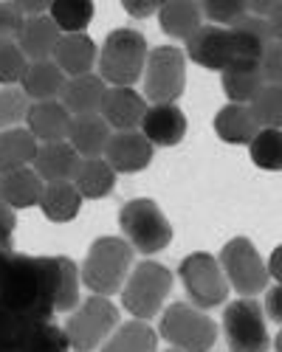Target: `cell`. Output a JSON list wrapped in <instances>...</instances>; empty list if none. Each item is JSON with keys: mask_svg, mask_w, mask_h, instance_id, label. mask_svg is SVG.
Returning a JSON list of instances; mask_svg holds the SVG:
<instances>
[{"mask_svg": "<svg viewBox=\"0 0 282 352\" xmlns=\"http://www.w3.org/2000/svg\"><path fill=\"white\" fill-rule=\"evenodd\" d=\"M28 133L37 141L54 144V141H65L71 133V113L63 102H34L28 107Z\"/></svg>", "mask_w": 282, "mask_h": 352, "instance_id": "15", "label": "cell"}, {"mask_svg": "<svg viewBox=\"0 0 282 352\" xmlns=\"http://www.w3.org/2000/svg\"><path fill=\"white\" fill-rule=\"evenodd\" d=\"M186 85V63L184 54L173 45L153 48L147 56V74H144V94L155 104H175Z\"/></svg>", "mask_w": 282, "mask_h": 352, "instance_id": "11", "label": "cell"}, {"mask_svg": "<svg viewBox=\"0 0 282 352\" xmlns=\"http://www.w3.org/2000/svg\"><path fill=\"white\" fill-rule=\"evenodd\" d=\"M105 161L113 166V172H124V175L141 172L153 161V144L147 141L144 133H135V130L116 133V135H110Z\"/></svg>", "mask_w": 282, "mask_h": 352, "instance_id": "13", "label": "cell"}, {"mask_svg": "<svg viewBox=\"0 0 282 352\" xmlns=\"http://www.w3.org/2000/svg\"><path fill=\"white\" fill-rule=\"evenodd\" d=\"M71 184L79 189L82 197L99 200V197H107L113 192V186H116V172L102 158H82Z\"/></svg>", "mask_w": 282, "mask_h": 352, "instance_id": "28", "label": "cell"}, {"mask_svg": "<svg viewBox=\"0 0 282 352\" xmlns=\"http://www.w3.org/2000/svg\"><path fill=\"white\" fill-rule=\"evenodd\" d=\"M189 60L204 65L209 71H226L235 65V48H232V32L223 25H201L186 40Z\"/></svg>", "mask_w": 282, "mask_h": 352, "instance_id": "12", "label": "cell"}, {"mask_svg": "<svg viewBox=\"0 0 282 352\" xmlns=\"http://www.w3.org/2000/svg\"><path fill=\"white\" fill-rule=\"evenodd\" d=\"M43 192H45L43 178L34 169H28V166L0 175V197H3L12 209L34 206V203L43 200Z\"/></svg>", "mask_w": 282, "mask_h": 352, "instance_id": "23", "label": "cell"}, {"mask_svg": "<svg viewBox=\"0 0 282 352\" xmlns=\"http://www.w3.org/2000/svg\"><path fill=\"white\" fill-rule=\"evenodd\" d=\"M25 25V17L17 12L14 3H0V43H17L20 32Z\"/></svg>", "mask_w": 282, "mask_h": 352, "instance_id": "41", "label": "cell"}, {"mask_svg": "<svg viewBox=\"0 0 282 352\" xmlns=\"http://www.w3.org/2000/svg\"><path fill=\"white\" fill-rule=\"evenodd\" d=\"M274 346H276V352H282V330H279V336H276V344H274Z\"/></svg>", "mask_w": 282, "mask_h": 352, "instance_id": "50", "label": "cell"}, {"mask_svg": "<svg viewBox=\"0 0 282 352\" xmlns=\"http://www.w3.org/2000/svg\"><path fill=\"white\" fill-rule=\"evenodd\" d=\"M12 254H14V251H9V248L0 245V276H3V271H6V262L12 259Z\"/></svg>", "mask_w": 282, "mask_h": 352, "instance_id": "49", "label": "cell"}, {"mask_svg": "<svg viewBox=\"0 0 282 352\" xmlns=\"http://www.w3.org/2000/svg\"><path fill=\"white\" fill-rule=\"evenodd\" d=\"M119 226L127 243L141 254H158L173 240V226L158 209V203L147 197L124 203L119 212Z\"/></svg>", "mask_w": 282, "mask_h": 352, "instance_id": "4", "label": "cell"}, {"mask_svg": "<svg viewBox=\"0 0 282 352\" xmlns=\"http://www.w3.org/2000/svg\"><path fill=\"white\" fill-rule=\"evenodd\" d=\"M68 349H71L68 333L51 324V321H40V324L32 327L20 352H68Z\"/></svg>", "mask_w": 282, "mask_h": 352, "instance_id": "37", "label": "cell"}, {"mask_svg": "<svg viewBox=\"0 0 282 352\" xmlns=\"http://www.w3.org/2000/svg\"><path fill=\"white\" fill-rule=\"evenodd\" d=\"M17 12L28 20V17H43L45 12H51V3H45V0H17Z\"/></svg>", "mask_w": 282, "mask_h": 352, "instance_id": "45", "label": "cell"}, {"mask_svg": "<svg viewBox=\"0 0 282 352\" xmlns=\"http://www.w3.org/2000/svg\"><path fill=\"white\" fill-rule=\"evenodd\" d=\"M217 262H220L226 279H229V285L240 293L243 299L257 296L260 290H265V285L271 279L268 265L260 259L254 243L246 240V237H235V240L226 243Z\"/></svg>", "mask_w": 282, "mask_h": 352, "instance_id": "7", "label": "cell"}, {"mask_svg": "<svg viewBox=\"0 0 282 352\" xmlns=\"http://www.w3.org/2000/svg\"><path fill=\"white\" fill-rule=\"evenodd\" d=\"M79 166V155L71 144L65 141H54V144H43L34 158V172L48 184H63V181H74V172Z\"/></svg>", "mask_w": 282, "mask_h": 352, "instance_id": "20", "label": "cell"}, {"mask_svg": "<svg viewBox=\"0 0 282 352\" xmlns=\"http://www.w3.org/2000/svg\"><path fill=\"white\" fill-rule=\"evenodd\" d=\"M147 102L144 96H138L130 87H113L107 91V99H105V107H102V119L116 127L119 133H127V130H135L147 116Z\"/></svg>", "mask_w": 282, "mask_h": 352, "instance_id": "16", "label": "cell"}, {"mask_svg": "<svg viewBox=\"0 0 282 352\" xmlns=\"http://www.w3.org/2000/svg\"><path fill=\"white\" fill-rule=\"evenodd\" d=\"M268 274L282 285V245L274 248V254H271V259H268Z\"/></svg>", "mask_w": 282, "mask_h": 352, "instance_id": "48", "label": "cell"}, {"mask_svg": "<svg viewBox=\"0 0 282 352\" xmlns=\"http://www.w3.org/2000/svg\"><path fill=\"white\" fill-rule=\"evenodd\" d=\"M141 127L153 146H175L186 135V116L175 104H153Z\"/></svg>", "mask_w": 282, "mask_h": 352, "instance_id": "17", "label": "cell"}, {"mask_svg": "<svg viewBox=\"0 0 282 352\" xmlns=\"http://www.w3.org/2000/svg\"><path fill=\"white\" fill-rule=\"evenodd\" d=\"M110 124L102 119V116H76L71 122V133L68 141L76 150V155L82 158H99L107 144H110Z\"/></svg>", "mask_w": 282, "mask_h": 352, "instance_id": "24", "label": "cell"}, {"mask_svg": "<svg viewBox=\"0 0 282 352\" xmlns=\"http://www.w3.org/2000/svg\"><path fill=\"white\" fill-rule=\"evenodd\" d=\"M45 268L54 293V310L68 313L79 302V271L68 256H45Z\"/></svg>", "mask_w": 282, "mask_h": 352, "instance_id": "22", "label": "cell"}, {"mask_svg": "<svg viewBox=\"0 0 282 352\" xmlns=\"http://www.w3.org/2000/svg\"><path fill=\"white\" fill-rule=\"evenodd\" d=\"M147 40L135 28L110 32L99 54V76L116 87H130L147 68Z\"/></svg>", "mask_w": 282, "mask_h": 352, "instance_id": "3", "label": "cell"}, {"mask_svg": "<svg viewBox=\"0 0 282 352\" xmlns=\"http://www.w3.org/2000/svg\"><path fill=\"white\" fill-rule=\"evenodd\" d=\"M28 65H32V63L25 60V54L20 51V45L14 40L12 43H0V82H3V85L23 82Z\"/></svg>", "mask_w": 282, "mask_h": 352, "instance_id": "39", "label": "cell"}, {"mask_svg": "<svg viewBox=\"0 0 282 352\" xmlns=\"http://www.w3.org/2000/svg\"><path fill=\"white\" fill-rule=\"evenodd\" d=\"M232 48H235V65H260L265 48L274 43L268 20L246 14L232 28Z\"/></svg>", "mask_w": 282, "mask_h": 352, "instance_id": "14", "label": "cell"}, {"mask_svg": "<svg viewBox=\"0 0 282 352\" xmlns=\"http://www.w3.org/2000/svg\"><path fill=\"white\" fill-rule=\"evenodd\" d=\"M201 12L212 23H226L232 28L248 14V3H243V0H209V3H201Z\"/></svg>", "mask_w": 282, "mask_h": 352, "instance_id": "40", "label": "cell"}, {"mask_svg": "<svg viewBox=\"0 0 282 352\" xmlns=\"http://www.w3.org/2000/svg\"><path fill=\"white\" fill-rule=\"evenodd\" d=\"M158 336L147 321H127L116 333L110 336V341L102 346V352H155Z\"/></svg>", "mask_w": 282, "mask_h": 352, "instance_id": "32", "label": "cell"}, {"mask_svg": "<svg viewBox=\"0 0 282 352\" xmlns=\"http://www.w3.org/2000/svg\"><path fill=\"white\" fill-rule=\"evenodd\" d=\"M48 17L65 34H82L94 17V3L88 0H54Z\"/></svg>", "mask_w": 282, "mask_h": 352, "instance_id": "33", "label": "cell"}, {"mask_svg": "<svg viewBox=\"0 0 282 352\" xmlns=\"http://www.w3.org/2000/svg\"><path fill=\"white\" fill-rule=\"evenodd\" d=\"M254 166L265 172H282V130H260L248 144Z\"/></svg>", "mask_w": 282, "mask_h": 352, "instance_id": "35", "label": "cell"}, {"mask_svg": "<svg viewBox=\"0 0 282 352\" xmlns=\"http://www.w3.org/2000/svg\"><path fill=\"white\" fill-rule=\"evenodd\" d=\"M265 313H268L271 321L282 324V285H276L274 290H268V296H265Z\"/></svg>", "mask_w": 282, "mask_h": 352, "instance_id": "44", "label": "cell"}, {"mask_svg": "<svg viewBox=\"0 0 282 352\" xmlns=\"http://www.w3.org/2000/svg\"><path fill=\"white\" fill-rule=\"evenodd\" d=\"M248 107L254 113V119H257L260 130H282V87L279 85H265Z\"/></svg>", "mask_w": 282, "mask_h": 352, "instance_id": "36", "label": "cell"}, {"mask_svg": "<svg viewBox=\"0 0 282 352\" xmlns=\"http://www.w3.org/2000/svg\"><path fill=\"white\" fill-rule=\"evenodd\" d=\"M105 99H107V85L102 76L94 74L71 79L63 91V104L68 107V113H74V119L76 116H99Z\"/></svg>", "mask_w": 282, "mask_h": 352, "instance_id": "18", "label": "cell"}, {"mask_svg": "<svg viewBox=\"0 0 282 352\" xmlns=\"http://www.w3.org/2000/svg\"><path fill=\"white\" fill-rule=\"evenodd\" d=\"M265 87L260 65H232L223 71V91L232 104H251L254 96Z\"/></svg>", "mask_w": 282, "mask_h": 352, "instance_id": "31", "label": "cell"}, {"mask_svg": "<svg viewBox=\"0 0 282 352\" xmlns=\"http://www.w3.org/2000/svg\"><path fill=\"white\" fill-rule=\"evenodd\" d=\"M23 94L34 102H56V96H63L65 91V74L60 71L56 63H32L23 76Z\"/></svg>", "mask_w": 282, "mask_h": 352, "instance_id": "25", "label": "cell"}, {"mask_svg": "<svg viewBox=\"0 0 282 352\" xmlns=\"http://www.w3.org/2000/svg\"><path fill=\"white\" fill-rule=\"evenodd\" d=\"M133 245L122 237H99L82 262V282L96 296H110L124 287L127 271L133 265Z\"/></svg>", "mask_w": 282, "mask_h": 352, "instance_id": "2", "label": "cell"}, {"mask_svg": "<svg viewBox=\"0 0 282 352\" xmlns=\"http://www.w3.org/2000/svg\"><path fill=\"white\" fill-rule=\"evenodd\" d=\"M161 336L181 352H209L217 341V327L197 307L175 302L161 316Z\"/></svg>", "mask_w": 282, "mask_h": 352, "instance_id": "5", "label": "cell"}, {"mask_svg": "<svg viewBox=\"0 0 282 352\" xmlns=\"http://www.w3.org/2000/svg\"><path fill=\"white\" fill-rule=\"evenodd\" d=\"M54 63L71 79L85 76L96 63V43L88 34H63L54 51Z\"/></svg>", "mask_w": 282, "mask_h": 352, "instance_id": "21", "label": "cell"}, {"mask_svg": "<svg viewBox=\"0 0 282 352\" xmlns=\"http://www.w3.org/2000/svg\"><path fill=\"white\" fill-rule=\"evenodd\" d=\"M0 302L12 307L14 313L37 321V324L40 321H51L56 310H54V293H51L45 256L12 254L3 276H0Z\"/></svg>", "mask_w": 282, "mask_h": 352, "instance_id": "1", "label": "cell"}, {"mask_svg": "<svg viewBox=\"0 0 282 352\" xmlns=\"http://www.w3.org/2000/svg\"><path fill=\"white\" fill-rule=\"evenodd\" d=\"M166 352H181V349H166Z\"/></svg>", "mask_w": 282, "mask_h": 352, "instance_id": "51", "label": "cell"}, {"mask_svg": "<svg viewBox=\"0 0 282 352\" xmlns=\"http://www.w3.org/2000/svg\"><path fill=\"white\" fill-rule=\"evenodd\" d=\"M178 274H181V282H184L195 307L209 310V307L223 305L226 296H229V282H226L220 262L212 254H204V251L189 254L181 262Z\"/></svg>", "mask_w": 282, "mask_h": 352, "instance_id": "8", "label": "cell"}, {"mask_svg": "<svg viewBox=\"0 0 282 352\" xmlns=\"http://www.w3.org/2000/svg\"><path fill=\"white\" fill-rule=\"evenodd\" d=\"M40 209L51 223H68L82 209V195L71 181L63 184H48L40 200Z\"/></svg>", "mask_w": 282, "mask_h": 352, "instance_id": "30", "label": "cell"}, {"mask_svg": "<svg viewBox=\"0 0 282 352\" xmlns=\"http://www.w3.org/2000/svg\"><path fill=\"white\" fill-rule=\"evenodd\" d=\"M215 133L226 144H251L260 133V124L248 104H226L215 116Z\"/></svg>", "mask_w": 282, "mask_h": 352, "instance_id": "26", "label": "cell"}, {"mask_svg": "<svg viewBox=\"0 0 282 352\" xmlns=\"http://www.w3.org/2000/svg\"><path fill=\"white\" fill-rule=\"evenodd\" d=\"M14 226H17V217H14V209L9 203L0 197V245L3 248H14Z\"/></svg>", "mask_w": 282, "mask_h": 352, "instance_id": "43", "label": "cell"}, {"mask_svg": "<svg viewBox=\"0 0 282 352\" xmlns=\"http://www.w3.org/2000/svg\"><path fill=\"white\" fill-rule=\"evenodd\" d=\"M28 96L14 87H3L0 91V133L3 130H14L17 122H23L28 116Z\"/></svg>", "mask_w": 282, "mask_h": 352, "instance_id": "38", "label": "cell"}, {"mask_svg": "<svg viewBox=\"0 0 282 352\" xmlns=\"http://www.w3.org/2000/svg\"><path fill=\"white\" fill-rule=\"evenodd\" d=\"M164 3H124V12L133 14V17H147L153 12H161Z\"/></svg>", "mask_w": 282, "mask_h": 352, "instance_id": "46", "label": "cell"}, {"mask_svg": "<svg viewBox=\"0 0 282 352\" xmlns=\"http://www.w3.org/2000/svg\"><path fill=\"white\" fill-rule=\"evenodd\" d=\"M119 324V310L110 305L107 296H91L85 299L82 307L68 318L65 333L71 341V349L76 352H94Z\"/></svg>", "mask_w": 282, "mask_h": 352, "instance_id": "9", "label": "cell"}, {"mask_svg": "<svg viewBox=\"0 0 282 352\" xmlns=\"http://www.w3.org/2000/svg\"><path fill=\"white\" fill-rule=\"evenodd\" d=\"M268 28H271V40L274 43H282V3H279V0H276L274 14L268 17Z\"/></svg>", "mask_w": 282, "mask_h": 352, "instance_id": "47", "label": "cell"}, {"mask_svg": "<svg viewBox=\"0 0 282 352\" xmlns=\"http://www.w3.org/2000/svg\"><path fill=\"white\" fill-rule=\"evenodd\" d=\"M223 330L232 352H268V330H265V313L260 302L237 299L223 313Z\"/></svg>", "mask_w": 282, "mask_h": 352, "instance_id": "10", "label": "cell"}, {"mask_svg": "<svg viewBox=\"0 0 282 352\" xmlns=\"http://www.w3.org/2000/svg\"><path fill=\"white\" fill-rule=\"evenodd\" d=\"M158 23H161L164 34L175 37V40H189L197 28L204 25L201 3H192V0H173V3H164L158 12Z\"/></svg>", "mask_w": 282, "mask_h": 352, "instance_id": "27", "label": "cell"}, {"mask_svg": "<svg viewBox=\"0 0 282 352\" xmlns=\"http://www.w3.org/2000/svg\"><path fill=\"white\" fill-rule=\"evenodd\" d=\"M37 150H40L37 138L28 130H23V127L3 130L0 133V175L23 169L25 164H32L37 158Z\"/></svg>", "mask_w": 282, "mask_h": 352, "instance_id": "29", "label": "cell"}, {"mask_svg": "<svg viewBox=\"0 0 282 352\" xmlns=\"http://www.w3.org/2000/svg\"><path fill=\"white\" fill-rule=\"evenodd\" d=\"M60 40H63V34H60V28H56V23L48 14H43V17H28L25 20L23 32L17 37V45L25 54V60L45 63L48 56H54L56 43Z\"/></svg>", "mask_w": 282, "mask_h": 352, "instance_id": "19", "label": "cell"}, {"mask_svg": "<svg viewBox=\"0 0 282 352\" xmlns=\"http://www.w3.org/2000/svg\"><path fill=\"white\" fill-rule=\"evenodd\" d=\"M169 290H173V274H169V268H164L161 262H150V259L141 262L124 282V293H122L124 310H130L141 321H147L161 310Z\"/></svg>", "mask_w": 282, "mask_h": 352, "instance_id": "6", "label": "cell"}, {"mask_svg": "<svg viewBox=\"0 0 282 352\" xmlns=\"http://www.w3.org/2000/svg\"><path fill=\"white\" fill-rule=\"evenodd\" d=\"M260 71L263 79L268 85H279L282 87V43H271L260 60Z\"/></svg>", "mask_w": 282, "mask_h": 352, "instance_id": "42", "label": "cell"}, {"mask_svg": "<svg viewBox=\"0 0 282 352\" xmlns=\"http://www.w3.org/2000/svg\"><path fill=\"white\" fill-rule=\"evenodd\" d=\"M34 324L37 321L14 313L12 307L0 302V352H20Z\"/></svg>", "mask_w": 282, "mask_h": 352, "instance_id": "34", "label": "cell"}]
</instances>
